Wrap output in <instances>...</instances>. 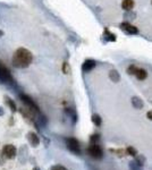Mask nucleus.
<instances>
[{"label": "nucleus", "mask_w": 152, "mask_h": 170, "mask_svg": "<svg viewBox=\"0 0 152 170\" xmlns=\"http://www.w3.org/2000/svg\"><path fill=\"white\" fill-rule=\"evenodd\" d=\"M33 60V56L30 50L25 48H18L13 56V66L16 68H26L29 67Z\"/></svg>", "instance_id": "f257e3e1"}, {"label": "nucleus", "mask_w": 152, "mask_h": 170, "mask_svg": "<svg viewBox=\"0 0 152 170\" xmlns=\"http://www.w3.org/2000/svg\"><path fill=\"white\" fill-rule=\"evenodd\" d=\"M87 153L96 160H101L103 157V152L99 143H90V146L87 148Z\"/></svg>", "instance_id": "f03ea898"}, {"label": "nucleus", "mask_w": 152, "mask_h": 170, "mask_svg": "<svg viewBox=\"0 0 152 170\" xmlns=\"http://www.w3.org/2000/svg\"><path fill=\"white\" fill-rule=\"evenodd\" d=\"M66 146L72 153H74L76 155L81 154V146H79V142L74 137H68L66 138Z\"/></svg>", "instance_id": "7ed1b4c3"}, {"label": "nucleus", "mask_w": 152, "mask_h": 170, "mask_svg": "<svg viewBox=\"0 0 152 170\" xmlns=\"http://www.w3.org/2000/svg\"><path fill=\"white\" fill-rule=\"evenodd\" d=\"M1 153L4 154L7 160H13V159L17 157V149L13 144H6L4 145Z\"/></svg>", "instance_id": "20e7f679"}, {"label": "nucleus", "mask_w": 152, "mask_h": 170, "mask_svg": "<svg viewBox=\"0 0 152 170\" xmlns=\"http://www.w3.org/2000/svg\"><path fill=\"white\" fill-rule=\"evenodd\" d=\"M19 99L22 100V102L24 103V104L27 106V109L34 111V112H40L39 107L36 106V103H35L29 95H26V94H19Z\"/></svg>", "instance_id": "39448f33"}, {"label": "nucleus", "mask_w": 152, "mask_h": 170, "mask_svg": "<svg viewBox=\"0 0 152 170\" xmlns=\"http://www.w3.org/2000/svg\"><path fill=\"white\" fill-rule=\"evenodd\" d=\"M18 155V161L21 165H25L26 161H27V157H29V149L26 145H22L19 149H18L17 152Z\"/></svg>", "instance_id": "423d86ee"}, {"label": "nucleus", "mask_w": 152, "mask_h": 170, "mask_svg": "<svg viewBox=\"0 0 152 170\" xmlns=\"http://www.w3.org/2000/svg\"><path fill=\"white\" fill-rule=\"evenodd\" d=\"M26 137H27V141H29V143H30V145L32 148H38V146H39L41 140H40V136L38 135L36 133H34V132L27 133Z\"/></svg>", "instance_id": "0eeeda50"}, {"label": "nucleus", "mask_w": 152, "mask_h": 170, "mask_svg": "<svg viewBox=\"0 0 152 170\" xmlns=\"http://www.w3.org/2000/svg\"><path fill=\"white\" fill-rule=\"evenodd\" d=\"M119 27L122 29L124 32H126L127 34H137L139 33V31H137V29L135 27V26L130 25V23H122L120 25H119Z\"/></svg>", "instance_id": "6e6552de"}, {"label": "nucleus", "mask_w": 152, "mask_h": 170, "mask_svg": "<svg viewBox=\"0 0 152 170\" xmlns=\"http://www.w3.org/2000/svg\"><path fill=\"white\" fill-rule=\"evenodd\" d=\"M0 77L4 81V83H8V82H13V78L10 76V73L7 68H5L4 66H0Z\"/></svg>", "instance_id": "1a4fd4ad"}, {"label": "nucleus", "mask_w": 152, "mask_h": 170, "mask_svg": "<svg viewBox=\"0 0 152 170\" xmlns=\"http://www.w3.org/2000/svg\"><path fill=\"white\" fill-rule=\"evenodd\" d=\"M96 63L94 61V60H92V59H87L84 61V64H83L82 66V70L84 73H89V72H91L93 68L96 67Z\"/></svg>", "instance_id": "9d476101"}, {"label": "nucleus", "mask_w": 152, "mask_h": 170, "mask_svg": "<svg viewBox=\"0 0 152 170\" xmlns=\"http://www.w3.org/2000/svg\"><path fill=\"white\" fill-rule=\"evenodd\" d=\"M132 106L134 107L135 109H142L144 107L143 100L139 97H133L132 98Z\"/></svg>", "instance_id": "9b49d317"}, {"label": "nucleus", "mask_w": 152, "mask_h": 170, "mask_svg": "<svg viewBox=\"0 0 152 170\" xmlns=\"http://www.w3.org/2000/svg\"><path fill=\"white\" fill-rule=\"evenodd\" d=\"M135 76H136V78L139 81H144L147 78V76H148V73L143 68H137V70L135 73Z\"/></svg>", "instance_id": "f8f14e48"}, {"label": "nucleus", "mask_w": 152, "mask_h": 170, "mask_svg": "<svg viewBox=\"0 0 152 170\" xmlns=\"http://www.w3.org/2000/svg\"><path fill=\"white\" fill-rule=\"evenodd\" d=\"M134 5H135L134 0H123L122 7L126 12H130V10H132V9L134 8Z\"/></svg>", "instance_id": "ddd939ff"}, {"label": "nucleus", "mask_w": 152, "mask_h": 170, "mask_svg": "<svg viewBox=\"0 0 152 170\" xmlns=\"http://www.w3.org/2000/svg\"><path fill=\"white\" fill-rule=\"evenodd\" d=\"M5 101H6L7 106L9 107V109L13 111V112H16V111H17V106H16V103L14 102L13 99H10L9 97H5Z\"/></svg>", "instance_id": "4468645a"}, {"label": "nucleus", "mask_w": 152, "mask_h": 170, "mask_svg": "<svg viewBox=\"0 0 152 170\" xmlns=\"http://www.w3.org/2000/svg\"><path fill=\"white\" fill-rule=\"evenodd\" d=\"M109 78L113 82H115V83H117V82H119V80H120V75H119V73H118L117 70L113 69V70L109 72Z\"/></svg>", "instance_id": "2eb2a0df"}, {"label": "nucleus", "mask_w": 152, "mask_h": 170, "mask_svg": "<svg viewBox=\"0 0 152 170\" xmlns=\"http://www.w3.org/2000/svg\"><path fill=\"white\" fill-rule=\"evenodd\" d=\"M128 167H130V170H143V166L139 165L136 161H130Z\"/></svg>", "instance_id": "dca6fc26"}, {"label": "nucleus", "mask_w": 152, "mask_h": 170, "mask_svg": "<svg viewBox=\"0 0 152 170\" xmlns=\"http://www.w3.org/2000/svg\"><path fill=\"white\" fill-rule=\"evenodd\" d=\"M92 121H93V124L96 125V126H101V123H102V120H101L100 116L99 115H93L92 116Z\"/></svg>", "instance_id": "f3484780"}, {"label": "nucleus", "mask_w": 152, "mask_h": 170, "mask_svg": "<svg viewBox=\"0 0 152 170\" xmlns=\"http://www.w3.org/2000/svg\"><path fill=\"white\" fill-rule=\"evenodd\" d=\"M134 161H136L137 163H139V165H141V166H143L144 162H145V158H144L142 154H139V153H137V154L135 155V160H134Z\"/></svg>", "instance_id": "a211bd4d"}, {"label": "nucleus", "mask_w": 152, "mask_h": 170, "mask_svg": "<svg viewBox=\"0 0 152 170\" xmlns=\"http://www.w3.org/2000/svg\"><path fill=\"white\" fill-rule=\"evenodd\" d=\"M126 154H128V155H132V157H135V155L137 154V151H136L134 148L128 146V148L126 149Z\"/></svg>", "instance_id": "6ab92c4d"}, {"label": "nucleus", "mask_w": 152, "mask_h": 170, "mask_svg": "<svg viewBox=\"0 0 152 170\" xmlns=\"http://www.w3.org/2000/svg\"><path fill=\"white\" fill-rule=\"evenodd\" d=\"M124 17H125V18H127V19H135V17H136V14H135L134 12L130 10V12H126V13H125Z\"/></svg>", "instance_id": "aec40b11"}, {"label": "nucleus", "mask_w": 152, "mask_h": 170, "mask_svg": "<svg viewBox=\"0 0 152 170\" xmlns=\"http://www.w3.org/2000/svg\"><path fill=\"white\" fill-rule=\"evenodd\" d=\"M136 70H137V67L134 66V65H132V66H130V67L127 68V74L128 75H135Z\"/></svg>", "instance_id": "412c9836"}, {"label": "nucleus", "mask_w": 152, "mask_h": 170, "mask_svg": "<svg viewBox=\"0 0 152 170\" xmlns=\"http://www.w3.org/2000/svg\"><path fill=\"white\" fill-rule=\"evenodd\" d=\"M99 140H100V136L98 134H94L90 137V143H99Z\"/></svg>", "instance_id": "4be33fe9"}, {"label": "nucleus", "mask_w": 152, "mask_h": 170, "mask_svg": "<svg viewBox=\"0 0 152 170\" xmlns=\"http://www.w3.org/2000/svg\"><path fill=\"white\" fill-rule=\"evenodd\" d=\"M106 34L108 35V40H109V41H115V40H116V35H115V34L109 33L108 31H106Z\"/></svg>", "instance_id": "5701e85b"}, {"label": "nucleus", "mask_w": 152, "mask_h": 170, "mask_svg": "<svg viewBox=\"0 0 152 170\" xmlns=\"http://www.w3.org/2000/svg\"><path fill=\"white\" fill-rule=\"evenodd\" d=\"M50 170H67L64 166H59V165H57V166H53L51 167V169Z\"/></svg>", "instance_id": "b1692460"}, {"label": "nucleus", "mask_w": 152, "mask_h": 170, "mask_svg": "<svg viewBox=\"0 0 152 170\" xmlns=\"http://www.w3.org/2000/svg\"><path fill=\"white\" fill-rule=\"evenodd\" d=\"M6 158H5V155L2 154V153H0V166H4L5 163H6Z\"/></svg>", "instance_id": "393cba45"}, {"label": "nucleus", "mask_w": 152, "mask_h": 170, "mask_svg": "<svg viewBox=\"0 0 152 170\" xmlns=\"http://www.w3.org/2000/svg\"><path fill=\"white\" fill-rule=\"evenodd\" d=\"M62 70H64V73H65V74H67V73H68V66H67V64H64V66H62Z\"/></svg>", "instance_id": "a878e982"}, {"label": "nucleus", "mask_w": 152, "mask_h": 170, "mask_svg": "<svg viewBox=\"0 0 152 170\" xmlns=\"http://www.w3.org/2000/svg\"><path fill=\"white\" fill-rule=\"evenodd\" d=\"M147 117H148V119L152 120V110H151V111H149L148 114H147Z\"/></svg>", "instance_id": "bb28decb"}, {"label": "nucleus", "mask_w": 152, "mask_h": 170, "mask_svg": "<svg viewBox=\"0 0 152 170\" xmlns=\"http://www.w3.org/2000/svg\"><path fill=\"white\" fill-rule=\"evenodd\" d=\"M5 115V110L2 107H0V116H4Z\"/></svg>", "instance_id": "cd10ccee"}, {"label": "nucleus", "mask_w": 152, "mask_h": 170, "mask_svg": "<svg viewBox=\"0 0 152 170\" xmlns=\"http://www.w3.org/2000/svg\"><path fill=\"white\" fill-rule=\"evenodd\" d=\"M33 170H41V169H40L39 167H34V168H33Z\"/></svg>", "instance_id": "c85d7f7f"}]
</instances>
